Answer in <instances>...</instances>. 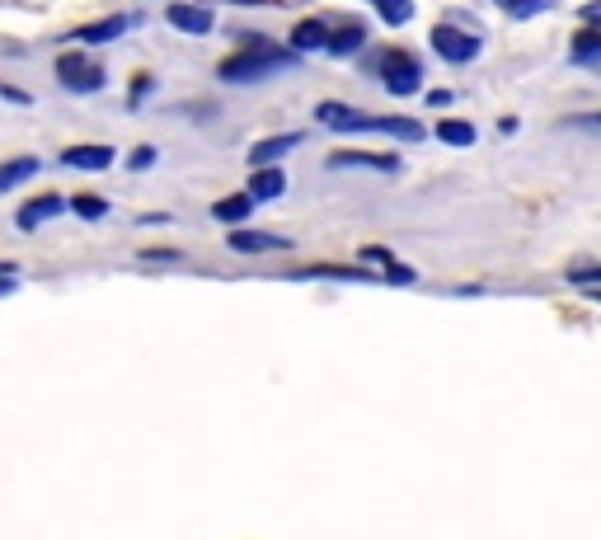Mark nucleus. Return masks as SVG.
I'll list each match as a JSON object with an SVG mask.
<instances>
[{"mask_svg": "<svg viewBox=\"0 0 601 540\" xmlns=\"http://www.w3.org/2000/svg\"><path fill=\"white\" fill-rule=\"evenodd\" d=\"M315 118L329 127H339V132H390V137H409V141L423 137V127H418L414 118H362V113L339 108V104H320Z\"/></svg>", "mask_w": 601, "mask_h": 540, "instance_id": "nucleus-1", "label": "nucleus"}, {"mask_svg": "<svg viewBox=\"0 0 601 540\" xmlns=\"http://www.w3.org/2000/svg\"><path fill=\"white\" fill-rule=\"evenodd\" d=\"M287 57L273 52V47L263 43L259 52H245V57H231V62H221V80H231V85H249V80H263V76H278L287 71Z\"/></svg>", "mask_w": 601, "mask_h": 540, "instance_id": "nucleus-2", "label": "nucleus"}, {"mask_svg": "<svg viewBox=\"0 0 601 540\" xmlns=\"http://www.w3.org/2000/svg\"><path fill=\"white\" fill-rule=\"evenodd\" d=\"M376 71H381L390 94H414L418 85H423V66H418L409 52H381V57H376Z\"/></svg>", "mask_w": 601, "mask_h": 540, "instance_id": "nucleus-3", "label": "nucleus"}, {"mask_svg": "<svg viewBox=\"0 0 601 540\" xmlns=\"http://www.w3.org/2000/svg\"><path fill=\"white\" fill-rule=\"evenodd\" d=\"M57 80H62L66 90L76 94H90L104 85V66L90 62V57H76V52H66V57H57Z\"/></svg>", "mask_w": 601, "mask_h": 540, "instance_id": "nucleus-4", "label": "nucleus"}, {"mask_svg": "<svg viewBox=\"0 0 601 540\" xmlns=\"http://www.w3.org/2000/svg\"><path fill=\"white\" fill-rule=\"evenodd\" d=\"M432 47H437V57H442V62H475V57H479V38H475V33H461V29H451V24L432 29Z\"/></svg>", "mask_w": 601, "mask_h": 540, "instance_id": "nucleus-5", "label": "nucleus"}, {"mask_svg": "<svg viewBox=\"0 0 601 540\" xmlns=\"http://www.w3.org/2000/svg\"><path fill=\"white\" fill-rule=\"evenodd\" d=\"M329 165H334V170H386V174L400 170L395 155H376V151H334Z\"/></svg>", "mask_w": 601, "mask_h": 540, "instance_id": "nucleus-6", "label": "nucleus"}, {"mask_svg": "<svg viewBox=\"0 0 601 540\" xmlns=\"http://www.w3.org/2000/svg\"><path fill=\"white\" fill-rule=\"evenodd\" d=\"M296 146H301V137H296V132H282V137H268V141H259V146L249 151V165H254V170H268L273 160H282V155H287V151H296Z\"/></svg>", "mask_w": 601, "mask_h": 540, "instance_id": "nucleus-7", "label": "nucleus"}, {"mask_svg": "<svg viewBox=\"0 0 601 540\" xmlns=\"http://www.w3.org/2000/svg\"><path fill=\"white\" fill-rule=\"evenodd\" d=\"M235 254H273V249H292L282 235H263V231H235L231 235Z\"/></svg>", "mask_w": 601, "mask_h": 540, "instance_id": "nucleus-8", "label": "nucleus"}, {"mask_svg": "<svg viewBox=\"0 0 601 540\" xmlns=\"http://www.w3.org/2000/svg\"><path fill=\"white\" fill-rule=\"evenodd\" d=\"M62 207H66V202L57 198V193H47V198H33V202H24V207H19V216H15V221H19V226H24V231H33V226H43L47 216H57V212H62Z\"/></svg>", "mask_w": 601, "mask_h": 540, "instance_id": "nucleus-9", "label": "nucleus"}, {"mask_svg": "<svg viewBox=\"0 0 601 540\" xmlns=\"http://www.w3.org/2000/svg\"><path fill=\"white\" fill-rule=\"evenodd\" d=\"M170 24L184 33H207L212 29V10H202V5H170Z\"/></svg>", "mask_w": 601, "mask_h": 540, "instance_id": "nucleus-10", "label": "nucleus"}, {"mask_svg": "<svg viewBox=\"0 0 601 540\" xmlns=\"http://www.w3.org/2000/svg\"><path fill=\"white\" fill-rule=\"evenodd\" d=\"M282 188H287V179H282V170H259L254 179H249V202H273V198H282Z\"/></svg>", "mask_w": 601, "mask_h": 540, "instance_id": "nucleus-11", "label": "nucleus"}, {"mask_svg": "<svg viewBox=\"0 0 601 540\" xmlns=\"http://www.w3.org/2000/svg\"><path fill=\"white\" fill-rule=\"evenodd\" d=\"M62 160L76 165V170H108V165H113V151H108V146H71Z\"/></svg>", "mask_w": 601, "mask_h": 540, "instance_id": "nucleus-12", "label": "nucleus"}, {"mask_svg": "<svg viewBox=\"0 0 601 540\" xmlns=\"http://www.w3.org/2000/svg\"><path fill=\"white\" fill-rule=\"evenodd\" d=\"M362 38H367V33H362V24H353V19H343L339 29H334L329 38H324V47H329L334 57H348V52H357V47H362Z\"/></svg>", "mask_w": 601, "mask_h": 540, "instance_id": "nucleus-13", "label": "nucleus"}, {"mask_svg": "<svg viewBox=\"0 0 601 540\" xmlns=\"http://www.w3.org/2000/svg\"><path fill=\"white\" fill-rule=\"evenodd\" d=\"M249 207H254V202H249V193H231V198L216 202L212 216H216V221H226V226H240V221L249 216Z\"/></svg>", "mask_w": 601, "mask_h": 540, "instance_id": "nucleus-14", "label": "nucleus"}, {"mask_svg": "<svg viewBox=\"0 0 601 540\" xmlns=\"http://www.w3.org/2000/svg\"><path fill=\"white\" fill-rule=\"evenodd\" d=\"M573 62L578 66H597L601 62V29H583L573 38Z\"/></svg>", "mask_w": 601, "mask_h": 540, "instance_id": "nucleus-15", "label": "nucleus"}, {"mask_svg": "<svg viewBox=\"0 0 601 540\" xmlns=\"http://www.w3.org/2000/svg\"><path fill=\"white\" fill-rule=\"evenodd\" d=\"M324 38H329V29H324L320 19H306V24H296V29H292V47H296V52H315V47H324Z\"/></svg>", "mask_w": 601, "mask_h": 540, "instance_id": "nucleus-16", "label": "nucleus"}, {"mask_svg": "<svg viewBox=\"0 0 601 540\" xmlns=\"http://www.w3.org/2000/svg\"><path fill=\"white\" fill-rule=\"evenodd\" d=\"M123 29H127V19L118 15V19H104V24H90V29H76V38L80 43H108V38H118Z\"/></svg>", "mask_w": 601, "mask_h": 540, "instance_id": "nucleus-17", "label": "nucleus"}, {"mask_svg": "<svg viewBox=\"0 0 601 540\" xmlns=\"http://www.w3.org/2000/svg\"><path fill=\"white\" fill-rule=\"evenodd\" d=\"M33 170H38V160H33V155H24V160H10V165H0V193H5V188H15V184H24Z\"/></svg>", "mask_w": 601, "mask_h": 540, "instance_id": "nucleus-18", "label": "nucleus"}, {"mask_svg": "<svg viewBox=\"0 0 601 540\" xmlns=\"http://www.w3.org/2000/svg\"><path fill=\"white\" fill-rule=\"evenodd\" d=\"M437 137L447 141V146H475V127H470V123H451V118H447V123L437 127Z\"/></svg>", "mask_w": 601, "mask_h": 540, "instance_id": "nucleus-19", "label": "nucleus"}, {"mask_svg": "<svg viewBox=\"0 0 601 540\" xmlns=\"http://www.w3.org/2000/svg\"><path fill=\"white\" fill-rule=\"evenodd\" d=\"M376 10H381V19H386V24H409V15H414V0H376Z\"/></svg>", "mask_w": 601, "mask_h": 540, "instance_id": "nucleus-20", "label": "nucleus"}, {"mask_svg": "<svg viewBox=\"0 0 601 540\" xmlns=\"http://www.w3.org/2000/svg\"><path fill=\"white\" fill-rule=\"evenodd\" d=\"M498 5H503L512 19H531V15H540L550 0H498Z\"/></svg>", "mask_w": 601, "mask_h": 540, "instance_id": "nucleus-21", "label": "nucleus"}, {"mask_svg": "<svg viewBox=\"0 0 601 540\" xmlns=\"http://www.w3.org/2000/svg\"><path fill=\"white\" fill-rule=\"evenodd\" d=\"M71 207H76V212L85 216V221H99V216L108 212V202H104V198H90V193H80V198L71 202Z\"/></svg>", "mask_w": 601, "mask_h": 540, "instance_id": "nucleus-22", "label": "nucleus"}, {"mask_svg": "<svg viewBox=\"0 0 601 540\" xmlns=\"http://www.w3.org/2000/svg\"><path fill=\"white\" fill-rule=\"evenodd\" d=\"M362 263H371V268L390 273V268H395V254H390V249H381V245H367V249H362Z\"/></svg>", "mask_w": 601, "mask_h": 540, "instance_id": "nucleus-23", "label": "nucleus"}, {"mask_svg": "<svg viewBox=\"0 0 601 540\" xmlns=\"http://www.w3.org/2000/svg\"><path fill=\"white\" fill-rule=\"evenodd\" d=\"M569 282H573V287H592V282H601V263H583V268H569Z\"/></svg>", "mask_w": 601, "mask_h": 540, "instance_id": "nucleus-24", "label": "nucleus"}, {"mask_svg": "<svg viewBox=\"0 0 601 540\" xmlns=\"http://www.w3.org/2000/svg\"><path fill=\"white\" fill-rule=\"evenodd\" d=\"M583 19H587V24H592V29H601V0H592V5H587V10H583Z\"/></svg>", "mask_w": 601, "mask_h": 540, "instance_id": "nucleus-25", "label": "nucleus"}, {"mask_svg": "<svg viewBox=\"0 0 601 540\" xmlns=\"http://www.w3.org/2000/svg\"><path fill=\"white\" fill-rule=\"evenodd\" d=\"M451 99H456V94H451V90H432V94H428V104H432V108H447Z\"/></svg>", "mask_w": 601, "mask_h": 540, "instance_id": "nucleus-26", "label": "nucleus"}, {"mask_svg": "<svg viewBox=\"0 0 601 540\" xmlns=\"http://www.w3.org/2000/svg\"><path fill=\"white\" fill-rule=\"evenodd\" d=\"M573 127H592V132H601V113H583V118H573Z\"/></svg>", "mask_w": 601, "mask_h": 540, "instance_id": "nucleus-27", "label": "nucleus"}, {"mask_svg": "<svg viewBox=\"0 0 601 540\" xmlns=\"http://www.w3.org/2000/svg\"><path fill=\"white\" fill-rule=\"evenodd\" d=\"M151 160H155V151H146V146H141V151L132 155V170H146V165H151Z\"/></svg>", "mask_w": 601, "mask_h": 540, "instance_id": "nucleus-28", "label": "nucleus"}, {"mask_svg": "<svg viewBox=\"0 0 601 540\" xmlns=\"http://www.w3.org/2000/svg\"><path fill=\"white\" fill-rule=\"evenodd\" d=\"M15 292V278H0V296H10Z\"/></svg>", "mask_w": 601, "mask_h": 540, "instance_id": "nucleus-29", "label": "nucleus"}]
</instances>
